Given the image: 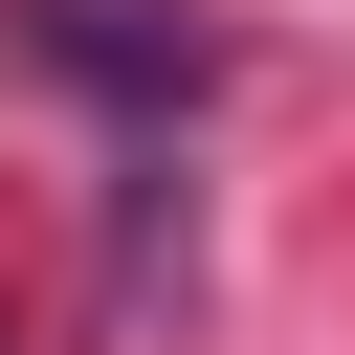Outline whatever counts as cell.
Here are the masks:
<instances>
[{"mask_svg": "<svg viewBox=\"0 0 355 355\" xmlns=\"http://www.w3.org/2000/svg\"><path fill=\"white\" fill-rule=\"evenodd\" d=\"M0 44L22 67H67L89 111H133V133H178L200 89H222V22L200 0H0Z\"/></svg>", "mask_w": 355, "mask_h": 355, "instance_id": "6da1fadb", "label": "cell"}]
</instances>
